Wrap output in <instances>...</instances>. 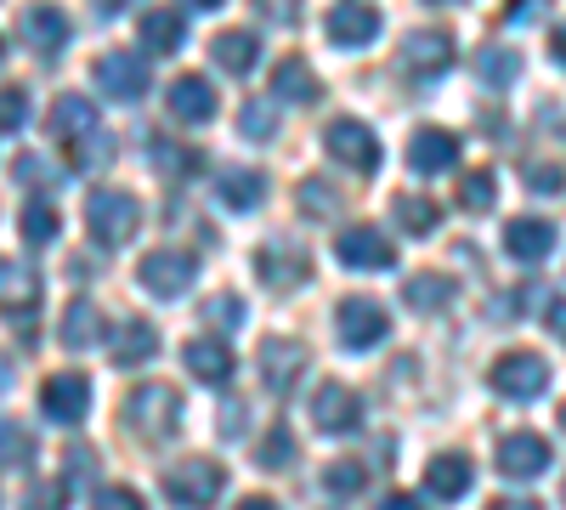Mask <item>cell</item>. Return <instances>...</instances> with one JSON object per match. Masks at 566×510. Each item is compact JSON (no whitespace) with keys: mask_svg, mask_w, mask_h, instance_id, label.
Segmentation results:
<instances>
[{"mask_svg":"<svg viewBox=\"0 0 566 510\" xmlns=\"http://www.w3.org/2000/svg\"><path fill=\"white\" fill-rule=\"evenodd\" d=\"M181 363L193 368L199 381H210V386H227L232 381V352L221 341H187L181 346Z\"/></svg>","mask_w":566,"mask_h":510,"instance_id":"29","label":"cell"},{"mask_svg":"<svg viewBox=\"0 0 566 510\" xmlns=\"http://www.w3.org/2000/svg\"><path fill=\"white\" fill-rule=\"evenodd\" d=\"M560 426H566V408H560Z\"/></svg>","mask_w":566,"mask_h":510,"instance_id":"57","label":"cell"},{"mask_svg":"<svg viewBox=\"0 0 566 510\" xmlns=\"http://www.w3.org/2000/svg\"><path fill=\"white\" fill-rule=\"evenodd\" d=\"M368 488V466L363 459H335V466L323 471V493H335V499H352Z\"/></svg>","mask_w":566,"mask_h":510,"instance_id":"36","label":"cell"},{"mask_svg":"<svg viewBox=\"0 0 566 510\" xmlns=\"http://www.w3.org/2000/svg\"><path fill=\"white\" fill-rule=\"evenodd\" d=\"M136 278H142V284H148L154 295H165V301H170V295H181V290L199 278V261L187 256V250H154V256H142Z\"/></svg>","mask_w":566,"mask_h":510,"instance_id":"10","label":"cell"},{"mask_svg":"<svg viewBox=\"0 0 566 510\" xmlns=\"http://www.w3.org/2000/svg\"><path fill=\"white\" fill-rule=\"evenodd\" d=\"M476 74H482V85H510L515 74H522V58H515L510 45H488V52L476 58Z\"/></svg>","mask_w":566,"mask_h":510,"instance_id":"38","label":"cell"},{"mask_svg":"<svg viewBox=\"0 0 566 510\" xmlns=\"http://www.w3.org/2000/svg\"><path fill=\"white\" fill-rule=\"evenodd\" d=\"M272 97H283V103H317L323 85H317L312 63H306V58H277V69H272Z\"/></svg>","mask_w":566,"mask_h":510,"instance_id":"24","label":"cell"},{"mask_svg":"<svg viewBox=\"0 0 566 510\" xmlns=\"http://www.w3.org/2000/svg\"><path fill=\"white\" fill-rule=\"evenodd\" d=\"M57 335H63V346H69V352L97 346V341H103V312H97V301H85V295H80V301H69V306H63V330H57Z\"/></svg>","mask_w":566,"mask_h":510,"instance_id":"26","label":"cell"},{"mask_svg":"<svg viewBox=\"0 0 566 510\" xmlns=\"http://www.w3.org/2000/svg\"><path fill=\"white\" fill-rule=\"evenodd\" d=\"M85 227H91V239H97L103 250H119L136 239V227H142V205L125 194V188H97L85 199Z\"/></svg>","mask_w":566,"mask_h":510,"instance_id":"1","label":"cell"},{"mask_svg":"<svg viewBox=\"0 0 566 510\" xmlns=\"http://www.w3.org/2000/svg\"><path fill=\"white\" fill-rule=\"evenodd\" d=\"M544 323L555 330V341H566V301H544Z\"/></svg>","mask_w":566,"mask_h":510,"instance_id":"49","label":"cell"},{"mask_svg":"<svg viewBox=\"0 0 566 510\" xmlns=\"http://www.w3.org/2000/svg\"><path fill=\"white\" fill-rule=\"evenodd\" d=\"M522 176H527L533 194H566V170L560 165H527Z\"/></svg>","mask_w":566,"mask_h":510,"instance_id":"46","label":"cell"},{"mask_svg":"<svg viewBox=\"0 0 566 510\" xmlns=\"http://www.w3.org/2000/svg\"><path fill=\"white\" fill-rule=\"evenodd\" d=\"M170 114L181 119V125H205V119H216V91H210V80L205 74H181V80H170Z\"/></svg>","mask_w":566,"mask_h":510,"instance_id":"19","label":"cell"},{"mask_svg":"<svg viewBox=\"0 0 566 510\" xmlns=\"http://www.w3.org/2000/svg\"><path fill=\"white\" fill-rule=\"evenodd\" d=\"M549 52L566 63V23H555V34H549Z\"/></svg>","mask_w":566,"mask_h":510,"instance_id":"53","label":"cell"},{"mask_svg":"<svg viewBox=\"0 0 566 510\" xmlns=\"http://www.w3.org/2000/svg\"><path fill=\"white\" fill-rule=\"evenodd\" d=\"M306 363H312V352H306L301 341H290V335L261 341V381H266L272 397H290V392L301 386V368H306Z\"/></svg>","mask_w":566,"mask_h":510,"instance_id":"7","label":"cell"},{"mask_svg":"<svg viewBox=\"0 0 566 510\" xmlns=\"http://www.w3.org/2000/svg\"><path fill=\"white\" fill-rule=\"evenodd\" d=\"M493 170H470L464 181H459V205L464 210H493Z\"/></svg>","mask_w":566,"mask_h":510,"instance_id":"42","label":"cell"},{"mask_svg":"<svg viewBox=\"0 0 566 510\" xmlns=\"http://www.w3.org/2000/svg\"><path fill=\"white\" fill-rule=\"evenodd\" d=\"M493 510H544L538 499H493Z\"/></svg>","mask_w":566,"mask_h":510,"instance_id":"52","label":"cell"},{"mask_svg":"<svg viewBox=\"0 0 566 510\" xmlns=\"http://www.w3.org/2000/svg\"><path fill=\"white\" fill-rule=\"evenodd\" d=\"M91 80H97L103 97L114 103H142L148 97V58H136V52H103L97 69H91Z\"/></svg>","mask_w":566,"mask_h":510,"instance_id":"5","label":"cell"},{"mask_svg":"<svg viewBox=\"0 0 566 510\" xmlns=\"http://www.w3.org/2000/svg\"><path fill=\"white\" fill-rule=\"evenodd\" d=\"M261 194H266V176L261 170H221V181H216V199L227 210H255Z\"/></svg>","mask_w":566,"mask_h":510,"instance_id":"30","label":"cell"},{"mask_svg":"<svg viewBox=\"0 0 566 510\" xmlns=\"http://www.w3.org/2000/svg\"><path fill=\"white\" fill-rule=\"evenodd\" d=\"M255 466H261V471H290V466H295V437H290V426H272V431L261 437Z\"/></svg>","mask_w":566,"mask_h":510,"instance_id":"34","label":"cell"},{"mask_svg":"<svg viewBox=\"0 0 566 510\" xmlns=\"http://www.w3.org/2000/svg\"><path fill=\"white\" fill-rule=\"evenodd\" d=\"M363 420V397L352 392V386H340V381H328V386H317V397H312V426L317 431H352Z\"/></svg>","mask_w":566,"mask_h":510,"instance_id":"15","label":"cell"},{"mask_svg":"<svg viewBox=\"0 0 566 510\" xmlns=\"http://www.w3.org/2000/svg\"><path fill=\"white\" fill-rule=\"evenodd\" d=\"M255 267H261V278H266V290H295L301 278L312 272V256H306L295 239H272V244L255 250Z\"/></svg>","mask_w":566,"mask_h":510,"instance_id":"13","label":"cell"},{"mask_svg":"<svg viewBox=\"0 0 566 510\" xmlns=\"http://www.w3.org/2000/svg\"><path fill=\"white\" fill-rule=\"evenodd\" d=\"M470 482H476V471H470L464 454H437L431 466H424V493L431 499H464Z\"/></svg>","mask_w":566,"mask_h":510,"instance_id":"22","label":"cell"},{"mask_svg":"<svg viewBox=\"0 0 566 510\" xmlns=\"http://www.w3.org/2000/svg\"><path fill=\"white\" fill-rule=\"evenodd\" d=\"M52 131L63 136V143H80V136H91V131H103V119H97V108H91V97H57L52 103Z\"/></svg>","mask_w":566,"mask_h":510,"instance_id":"27","label":"cell"},{"mask_svg":"<svg viewBox=\"0 0 566 510\" xmlns=\"http://www.w3.org/2000/svg\"><path fill=\"white\" fill-rule=\"evenodd\" d=\"M91 510H148V504H142L136 488H103L97 499H91Z\"/></svg>","mask_w":566,"mask_h":510,"instance_id":"47","label":"cell"},{"mask_svg":"<svg viewBox=\"0 0 566 510\" xmlns=\"http://www.w3.org/2000/svg\"><path fill=\"white\" fill-rule=\"evenodd\" d=\"M391 216H397V221L408 227L413 239H424V233H431V227H437V216H442V210H437L431 199H424V194H402V199L391 205Z\"/></svg>","mask_w":566,"mask_h":510,"instance_id":"35","label":"cell"},{"mask_svg":"<svg viewBox=\"0 0 566 510\" xmlns=\"http://www.w3.org/2000/svg\"><path fill=\"white\" fill-rule=\"evenodd\" d=\"M0 392H7V363H0Z\"/></svg>","mask_w":566,"mask_h":510,"instance_id":"55","label":"cell"},{"mask_svg":"<svg viewBox=\"0 0 566 510\" xmlns=\"http://www.w3.org/2000/svg\"><path fill=\"white\" fill-rule=\"evenodd\" d=\"M210 52H216V63H221L227 74H250L255 58H261V40H255L250 29H221V34L210 40Z\"/></svg>","mask_w":566,"mask_h":510,"instance_id":"28","label":"cell"},{"mask_svg":"<svg viewBox=\"0 0 566 510\" xmlns=\"http://www.w3.org/2000/svg\"><path fill=\"white\" fill-rule=\"evenodd\" d=\"M374 510H424L413 493H391V499H380V504H374Z\"/></svg>","mask_w":566,"mask_h":510,"instance_id":"51","label":"cell"},{"mask_svg":"<svg viewBox=\"0 0 566 510\" xmlns=\"http://www.w3.org/2000/svg\"><path fill=\"white\" fill-rule=\"evenodd\" d=\"M159 352V330L148 318H125L119 330H114V363L119 368H136V363H148Z\"/></svg>","mask_w":566,"mask_h":510,"instance_id":"25","label":"cell"},{"mask_svg":"<svg viewBox=\"0 0 566 510\" xmlns=\"http://www.w3.org/2000/svg\"><path fill=\"white\" fill-rule=\"evenodd\" d=\"M244 426H250V403H244V397H227V403H221V420H216V431L232 443V437H244Z\"/></svg>","mask_w":566,"mask_h":510,"instance_id":"45","label":"cell"},{"mask_svg":"<svg viewBox=\"0 0 566 510\" xmlns=\"http://www.w3.org/2000/svg\"><path fill=\"white\" fill-rule=\"evenodd\" d=\"M239 125H244L250 143H272V136H277V108H272L266 97H250L244 114H239Z\"/></svg>","mask_w":566,"mask_h":510,"instance_id":"40","label":"cell"},{"mask_svg":"<svg viewBox=\"0 0 566 510\" xmlns=\"http://www.w3.org/2000/svg\"><path fill=\"white\" fill-rule=\"evenodd\" d=\"M34 306H40V278H34V267L0 256V312L34 318Z\"/></svg>","mask_w":566,"mask_h":510,"instance_id":"18","label":"cell"},{"mask_svg":"<svg viewBox=\"0 0 566 510\" xmlns=\"http://www.w3.org/2000/svg\"><path fill=\"white\" fill-rule=\"evenodd\" d=\"M239 510H277V504H272V499H261V493H250V499H244Z\"/></svg>","mask_w":566,"mask_h":510,"instance_id":"54","label":"cell"},{"mask_svg":"<svg viewBox=\"0 0 566 510\" xmlns=\"http://www.w3.org/2000/svg\"><path fill=\"white\" fill-rule=\"evenodd\" d=\"M323 29H328V40H335V45L357 52V45H368L374 34H380V12H374V7H335V12L323 18Z\"/></svg>","mask_w":566,"mask_h":510,"instance_id":"20","label":"cell"},{"mask_svg":"<svg viewBox=\"0 0 566 510\" xmlns=\"http://www.w3.org/2000/svg\"><path fill=\"white\" fill-rule=\"evenodd\" d=\"M227 488V471L216 466V459H181L176 471H165V493L176 510H210Z\"/></svg>","mask_w":566,"mask_h":510,"instance_id":"3","label":"cell"},{"mask_svg":"<svg viewBox=\"0 0 566 510\" xmlns=\"http://www.w3.org/2000/svg\"><path fill=\"white\" fill-rule=\"evenodd\" d=\"M402 301H408L413 312H437V306L453 301V278H442V272H413V278H402Z\"/></svg>","mask_w":566,"mask_h":510,"instance_id":"31","label":"cell"},{"mask_svg":"<svg viewBox=\"0 0 566 510\" xmlns=\"http://www.w3.org/2000/svg\"><path fill=\"white\" fill-rule=\"evenodd\" d=\"M402 69H408L413 80L448 74V69H453V34H448V29H413V34L402 40Z\"/></svg>","mask_w":566,"mask_h":510,"instance_id":"8","label":"cell"},{"mask_svg":"<svg viewBox=\"0 0 566 510\" xmlns=\"http://www.w3.org/2000/svg\"><path fill=\"white\" fill-rule=\"evenodd\" d=\"M29 119V91L23 85H0V131H18Z\"/></svg>","mask_w":566,"mask_h":510,"instance_id":"43","label":"cell"},{"mask_svg":"<svg viewBox=\"0 0 566 510\" xmlns=\"http://www.w3.org/2000/svg\"><path fill=\"white\" fill-rule=\"evenodd\" d=\"M63 499H69V482H40V488H29L23 510H63Z\"/></svg>","mask_w":566,"mask_h":510,"instance_id":"48","label":"cell"},{"mask_svg":"<svg viewBox=\"0 0 566 510\" xmlns=\"http://www.w3.org/2000/svg\"><path fill=\"white\" fill-rule=\"evenodd\" d=\"M125 426H130L136 437H148V443H165V437L181 426V397H176V386H165V381L136 386V392L125 397Z\"/></svg>","mask_w":566,"mask_h":510,"instance_id":"2","label":"cell"},{"mask_svg":"<svg viewBox=\"0 0 566 510\" xmlns=\"http://www.w3.org/2000/svg\"><path fill=\"white\" fill-rule=\"evenodd\" d=\"M544 386H549V363H544L538 352H504V357L493 363V392H499V397L533 403V397H544Z\"/></svg>","mask_w":566,"mask_h":510,"instance_id":"6","label":"cell"},{"mask_svg":"<svg viewBox=\"0 0 566 510\" xmlns=\"http://www.w3.org/2000/svg\"><path fill=\"white\" fill-rule=\"evenodd\" d=\"M408 165H413L419 176L453 170V165H459V136H453V131H442V125L413 131V143H408Z\"/></svg>","mask_w":566,"mask_h":510,"instance_id":"17","label":"cell"},{"mask_svg":"<svg viewBox=\"0 0 566 510\" xmlns=\"http://www.w3.org/2000/svg\"><path fill=\"white\" fill-rule=\"evenodd\" d=\"M199 318L210 323V330H239V323H244V295L221 290V295H210V301L199 306Z\"/></svg>","mask_w":566,"mask_h":510,"instance_id":"39","label":"cell"},{"mask_svg":"<svg viewBox=\"0 0 566 510\" xmlns=\"http://www.w3.org/2000/svg\"><path fill=\"white\" fill-rule=\"evenodd\" d=\"M40 408H45V420H57V426H74L80 414L91 408V381L74 375V368H63V375H52L40 386Z\"/></svg>","mask_w":566,"mask_h":510,"instance_id":"14","label":"cell"},{"mask_svg":"<svg viewBox=\"0 0 566 510\" xmlns=\"http://www.w3.org/2000/svg\"><path fill=\"white\" fill-rule=\"evenodd\" d=\"M154 159L165 176H193L199 170V154L193 148H170V143H154Z\"/></svg>","mask_w":566,"mask_h":510,"instance_id":"44","label":"cell"},{"mask_svg":"<svg viewBox=\"0 0 566 510\" xmlns=\"http://www.w3.org/2000/svg\"><path fill=\"white\" fill-rule=\"evenodd\" d=\"M323 143H328V154H335L340 165H352V170H363V176L380 170V143H374V131H368L363 119H335Z\"/></svg>","mask_w":566,"mask_h":510,"instance_id":"11","label":"cell"},{"mask_svg":"<svg viewBox=\"0 0 566 510\" xmlns=\"http://www.w3.org/2000/svg\"><path fill=\"white\" fill-rule=\"evenodd\" d=\"M29 459H34V431H29V426H18V420H0V466L23 471Z\"/></svg>","mask_w":566,"mask_h":510,"instance_id":"37","label":"cell"},{"mask_svg":"<svg viewBox=\"0 0 566 510\" xmlns=\"http://www.w3.org/2000/svg\"><path fill=\"white\" fill-rule=\"evenodd\" d=\"M335 330H340V346L368 352V346H380L391 335V318H386V306L374 301V295H346L335 306Z\"/></svg>","mask_w":566,"mask_h":510,"instance_id":"4","label":"cell"},{"mask_svg":"<svg viewBox=\"0 0 566 510\" xmlns=\"http://www.w3.org/2000/svg\"><path fill=\"white\" fill-rule=\"evenodd\" d=\"M504 250H510L515 261H544V256L555 250V227L538 221V216H515V221L504 227Z\"/></svg>","mask_w":566,"mask_h":510,"instance_id":"23","label":"cell"},{"mask_svg":"<svg viewBox=\"0 0 566 510\" xmlns=\"http://www.w3.org/2000/svg\"><path fill=\"white\" fill-rule=\"evenodd\" d=\"M136 40H142L148 58H170V52H181V40H187V18L176 7H154V12L136 18Z\"/></svg>","mask_w":566,"mask_h":510,"instance_id":"16","label":"cell"},{"mask_svg":"<svg viewBox=\"0 0 566 510\" xmlns=\"http://www.w3.org/2000/svg\"><path fill=\"white\" fill-rule=\"evenodd\" d=\"M335 256L352 272H391L397 267V244L386 233H374V227H346V233L335 239Z\"/></svg>","mask_w":566,"mask_h":510,"instance_id":"9","label":"cell"},{"mask_svg":"<svg viewBox=\"0 0 566 510\" xmlns=\"http://www.w3.org/2000/svg\"><path fill=\"white\" fill-rule=\"evenodd\" d=\"M91 466H97V454H91V448H69V471L74 477H85Z\"/></svg>","mask_w":566,"mask_h":510,"instance_id":"50","label":"cell"},{"mask_svg":"<svg viewBox=\"0 0 566 510\" xmlns=\"http://www.w3.org/2000/svg\"><path fill=\"white\" fill-rule=\"evenodd\" d=\"M114 136L108 131H91V136H80V143H69V165L74 170H108L114 165Z\"/></svg>","mask_w":566,"mask_h":510,"instance_id":"33","label":"cell"},{"mask_svg":"<svg viewBox=\"0 0 566 510\" xmlns=\"http://www.w3.org/2000/svg\"><path fill=\"white\" fill-rule=\"evenodd\" d=\"M0 63H7V40H0Z\"/></svg>","mask_w":566,"mask_h":510,"instance_id":"56","label":"cell"},{"mask_svg":"<svg viewBox=\"0 0 566 510\" xmlns=\"http://www.w3.org/2000/svg\"><path fill=\"white\" fill-rule=\"evenodd\" d=\"M23 40H29V52L57 58L63 45H69V18H63L57 7H29V12H23Z\"/></svg>","mask_w":566,"mask_h":510,"instance_id":"21","label":"cell"},{"mask_svg":"<svg viewBox=\"0 0 566 510\" xmlns=\"http://www.w3.org/2000/svg\"><path fill=\"white\" fill-rule=\"evenodd\" d=\"M18 227H23V239L40 250V244H52V239L63 233V216H57V205L29 199V205H23V216H18Z\"/></svg>","mask_w":566,"mask_h":510,"instance_id":"32","label":"cell"},{"mask_svg":"<svg viewBox=\"0 0 566 510\" xmlns=\"http://www.w3.org/2000/svg\"><path fill=\"white\" fill-rule=\"evenodd\" d=\"M549 459H555V454H549V443H544L538 431H510V437H499V471L515 477V482L544 477Z\"/></svg>","mask_w":566,"mask_h":510,"instance_id":"12","label":"cell"},{"mask_svg":"<svg viewBox=\"0 0 566 510\" xmlns=\"http://www.w3.org/2000/svg\"><path fill=\"white\" fill-rule=\"evenodd\" d=\"M301 210H306V216H340V194L328 188V181L306 176V181H301Z\"/></svg>","mask_w":566,"mask_h":510,"instance_id":"41","label":"cell"}]
</instances>
